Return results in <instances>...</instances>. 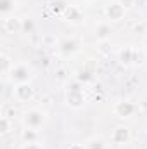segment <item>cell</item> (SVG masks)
Here are the masks:
<instances>
[{"label": "cell", "mask_w": 147, "mask_h": 149, "mask_svg": "<svg viewBox=\"0 0 147 149\" xmlns=\"http://www.w3.org/2000/svg\"><path fill=\"white\" fill-rule=\"evenodd\" d=\"M68 149H83V146H81V144H69Z\"/></svg>", "instance_id": "obj_24"}, {"label": "cell", "mask_w": 147, "mask_h": 149, "mask_svg": "<svg viewBox=\"0 0 147 149\" xmlns=\"http://www.w3.org/2000/svg\"><path fill=\"white\" fill-rule=\"evenodd\" d=\"M21 149H43L38 142H24V146Z\"/></svg>", "instance_id": "obj_21"}, {"label": "cell", "mask_w": 147, "mask_h": 149, "mask_svg": "<svg viewBox=\"0 0 147 149\" xmlns=\"http://www.w3.org/2000/svg\"><path fill=\"white\" fill-rule=\"evenodd\" d=\"M0 10L3 16H7L10 10H14V0H0Z\"/></svg>", "instance_id": "obj_16"}, {"label": "cell", "mask_w": 147, "mask_h": 149, "mask_svg": "<svg viewBox=\"0 0 147 149\" xmlns=\"http://www.w3.org/2000/svg\"><path fill=\"white\" fill-rule=\"evenodd\" d=\"M99 52L101 54H109L111 52V42L109 40H99Z\"/></svg>", "instance_id": "obj_18"}, {"label": "cell", "mask_w": 147, "mask_h": 149, "mask_svg": "<svg viewBox=\"0 0 147 149\" xmlns=\"http://www.w3.org/2000/svg\"><path fill=\"white\" fill-rule=\"evenodd\" d=\"M95 35L99 40H109L111 35H112V28H111V24L107 23H101V24H97V28H95Z\"/></svg>", "instance_id": "obj_12"}, {"label": "cell", "mask_w": 147, "mask_h": 149, "mask_svg": "<svg viewBox=\"0 0 147 149\" xmlns=\"http://www.w3.org/2000/svg\"><path fill=\"white\" fill-rule=\"evenodd\" d=\"M85 149H107V148H106V142H104L102 137H92L87 142V148Z\"/></svg>", "instance_id": "obj_13"}, {"label": "cell", "mask_w": 147, "mask_h": 149, "mask_svg": "<svg viewBox=\"0 0 147 149\" xmlns=\"http://www.w3.org/2000/svg\"><path fill=\"white\" fill-rule=\"evenodd\" d=\"M66 102H68L71 108H74V109H78V108H81V106L85 104L83 90L80 88L78 83H73V85L68 87V92H66Z\"/></svg>", "instance_id": "obj_1"}, {"label": "cell", "mask_w": 147, "mask_h": 149, "mask_svg": "<svg viewBox=\"0 0 147 149\" xmlns=\"http://www.w3.org/2000/svg\"><path fill=\"white\" fill-rule=\"evenodd\" d=\"M21 137H23L24 142H38V134H37L35 128H26V130H23Z\"/></svg>", "instance_id": "obj_14"}, {"label": "cell", "mask_w": 147, "mask_h": 149, "mask_svg": "<svg viewBox=\"0 0 147 149\" xmlns=\"http://www.w3.org/2000/svg\"><path fill=\"white\" fill-rule=\"evenodd\" d=\"M66 71H64V70H62V68H61V70H57V71H55V74H57V78H59V80H62V78H64V76H66Z\"/></svg>", "instance_id": "obj_23"}, {"label": "cell", "mask_w": 147, "mask_h": 149, "mask_svg": "<svg viewBox=\"0 0 147 149\" xmlns=\"http://www.w3.org/2000/svg\"><path fill=\"white\" fill-rule=\"evenodd\" d=\"M130 139H132V135H130V130H128L126 127H116L114 132H112V135H111V141H112L114 144H118V146L128 144Z\"/></svg>", "instance_id": "obj_8"}, {"label": "cell", "mask_w": 147, "mask_h": 149, "mask_svg": "<svg viewBox=\"0 0 147 149\" xmlns=\"http://www.w3.org/2000/svg\"><path fill=\"white\" fill-rule=\"evenodd\" d=\"M30 78H31V71H30V68L26 64L12 66V70H10V80L12 81H16L19 85V83H28Z\"/></svg>", "instance_id": "obj_3"}, {"label": "cell", "mask_w": 147, "mask_h": 149, "mask_svg": "<svg viewBox=\"0 0 147 149\" xmlns=\"http://www.w3.org/2000/svg\"><path fill=\"white\" fill-rule=\"evenodd\" d=\"M14 97H16V101H19V102H28V101H31V99H33V88H31V85H30V83H19V85H16V88H14Z\"/></svg>", "instance_id": "obj_6"}, {"label": "cell", "mask_w": 147, "mask_h": 149, "mask_svg": "<svg viewBox=\"0 0 147 149\" xmlns=\"http://www.w3.org/2000/svg\"><path fill=\"white\" fill-rule=\"evenodd\" d=\"M23 31H28V33L33 31V23H31V19H23Z\"/></svg>", "instance_id": "obj_19"}, {"label": "cell", "mask_w": 147, "mask_h": 149, "mask_svg": "<svg viewBox=\"0 0 147 149\" xmlns=\"http://www.w3.org/2000/svg\"><path fill=\"white\" fill-rule=\"evenodd\" d=\"M23 123L26 128H40L43 123H45V113L40 111V109H31V111L24 113V118H23Z\"/></svg>", "instance_id": "obj_2"}, {"label": "cell", "mask_w": 147, "mask_h": 149, "mask_svg": "<svg viewBox=\"0 0 147 149\" xmlns=\"http://www.w3.org/2000/svg\"><path fill=\"white\" fill-rule=\"evenodd\" d=\"M59 49H61V52L62 54H74V52H78V49H80V40H76V38H64L61 43H59Z\"/></svg>", "instance_id": "obj_9"}, {"label": "cell", "mask_w": 147, "mask_h": 149, "mask_svg": "<svg viewBox=\"0 0 147 149\" xmlns=\"http://www.w3.org/2000/svg\"><path fill=\"white\" fill-rule=\"evenodd\" d=\"M133 54H135V49H132V47L121 49V50H119V63L125 64V66L133 64Z\"/></svg>", "instance_id": "obj_11"}, {"label": "cell", "mask_w": 147, "mask_h": 149, "mask_svg": "<svg viewBox=\"0 0 147 149\" xmlns=\"http://www.w3.org/2000/svg\"><path fill=\"white\" fill-rule=\"evenodd\" d=\"M62 17H64L66 21H80L83 16H81V12H80L78 7H74V5H66V9L62 10Z\"/></svg>", "instance_id": "obj_10"}, {"label": "cell", "mask_w": 147, "mask_h": 149, "mask_svg": "<svg viewBox=\"0 0 147 149\" xmlns=\"http://www.w3.org/2000/svg\"><path fill=\"white\" fill-rule=\"evenodd\" d=\"M2 28L5 33H19L23 31V19L14 16H5L2 19Z\"/></svg>", "instance_id": "obj_5"}, {"label": "cell", "mask_w": 147, "mask_h": 149, "mask_svg": "<svg viewBox=\"0 0 147 149\" xmlns=\"http://www.w3.org/2000/svg\"><path fill=\"white\" fill-rule=\"evenodd\" d=\"M112 111L118 118H130L132 114L137 113V106L133 102H130V101H119V102L114 104Z\"/></svg>", "instance_id": "obj_4"}, {"label": "cell", "mask_w": 147, "mask_h": 149, "mask_svg": "<svg viewBox=\"0 0 147 149\" xmlns=\"http://www.w3.org/2000/svg\"><path fill=\"white\" fill-rule=\"evenodd\" d=\"M14 114H16V109H14V106H5V109H3V116H7V118H14Z\"/></svg>", "instance_id": "obj_20"}, {"label": "cell", "mask_w": 147, "mask_h": 149, "mask_svg": "<svg viewBox=\"0 0 147 149\" xmlns=\"http://www.w3.org/2000/svg\"><path fill=\"white\" fill-rule=\"evenodd\" d=\"M118 2H119L125 9H132V7L135 5V0H118Z\"/></svg>", "instance_id": "obj_22"}, {"label": "cell", "mask_w": 147, "mask_h": 149, "mask_svg": "<svg viewBox=\"0 0 147 149\" xmlns=\"http://www.w3.org/2000/svg\"><path fill=\"white\" fill-rule=\"evenodd\" d=\"M144 64H146V68H147V56H146V63H144Z\"/></svg>", "instance_id": "obj_26"}, {"label": "cell", "mask_w": 147, "mask_h": 149, "mask_svg": "<svg viewBox=\"0 0 147 149\" xmlns=\"http://www.w3.org/2000/svg\"><path fill=\"white\" fill-rule=\"evenodd\" d=\"M0 132H2L3 135L10 132V118H7V116H2V121H0Z\"/></svg>", "instance_id": "obj_17"}, {"label": "cell", "mask_w": 147, "mask_h": 149, "mask_svg": "<svg viewBox=\"0 0 147 149\" xmlns=\"http://www.w3.org/2000/svg\"><path fill=\"white\" fill-rule=\"evenodd\" d=\"M125 12H126V9L119 2H111L109 5L106 7V16L111 21H121L125 17Z\"/></svg>", "instance_id": "obj_7"}, {"label": "cell", "mask_w": 147, "mask_h": 149, "mask_svg": "<svg viewBox=\"0 0 147 149\" xmlns=\"http://www.w3.org/2000/svg\"><path fill=\"white\" fill-rule=\"evenodd\" d=\"M0 61H2V74L3 76H7V73H10V59H9V56L7 54H2L0 56Z\"/></svg>", "instance_id": "obj_15"}, {"label": "cell", "mask_w": 147, "mask_h": 149, "mask_svg": "<svg viewBox=\"0 0 147 149\" xmlns=\"http://www.w3.org/2000/svg\"><path fill=\"white\" fill-rule=\"evenodd\" d=\"M144 45H146V47H147V37H146V40H144Z\"/></svg>", "instance_id": "obj_25"}]
</instances>
